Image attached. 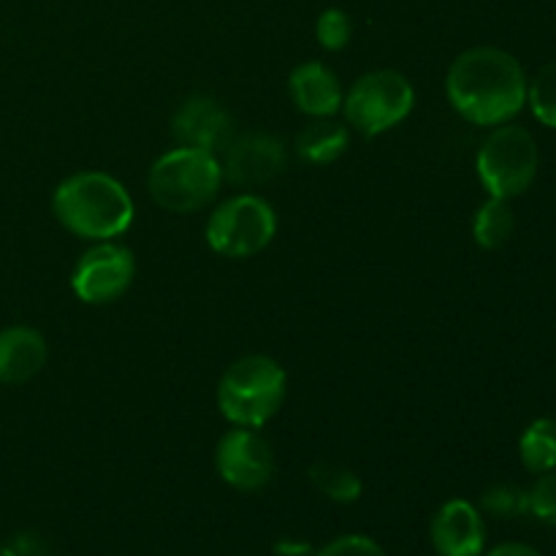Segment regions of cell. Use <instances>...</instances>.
<instances>
[{"label":"cell","instance_id":"obj_17","mask_svg":"<svg viewBox=\"0 0 556 556\" xmlns=\"http://www.w3.org/2000/svg\"><path fill=\"white\" fill-rule=\"evenodd\" d=\"M307 478L315 492H320L331 503L351 505L364 494V481L358 478V472L345 465H337V462H315L309 465Z\"/></svg>","mask_w":556,"mask_h":556},{"label":"cell","instance_id":"obj_16","mask_svg":"<svg viewBox=\"0 0 556 556\" xmlns=\"http://www.w3.org/2000/svg\"><path fill=\"white\" fill-rule=\"evenodd\" d=\"M516 228V215L514 206L508 199H494L489 195V201H483L478 206L476 217H472V239L478 242V248L483 250H500L510 237H514Z\"/></svg>","mask_w":556,"mask_h":556},{"label":"cell","instance_id":"obj_19","mask_svg":"<svg viewBox=\"0 0 556 556\" xmlns=\"http://www.w3.org/2000/svg\"><path fill=\"white\" fill-rule=\"evenodd\" d=\"M527 103H530L538 123L556 130V60L543 65L535 79L527 85Z\"/></svg>","mask_w":556,"mask_h":556},{"label":"cell","instance_id":"obj_1","mask_svg":"<svg viewBox=\"0 0 556 556\" xmlns=\"http://www.w3.org/2000/svg\"><path fill=\"white\" fill-rule=\"evenodd\" d=\"M527 74L519 60L500 47L465 49L445 76L448 103L472 125H505L525 109Z\"/></svg>","mask_w":556,"mask_h":556},{"label":"cell","instance_id":"obj_3","mask_svg":"<svg viewBox=\"0 0 556 556\" xmlns=\"http://www.w3.org/2000/svg\"><path fill=\"white\" fill-rule=\"evenodd\" d=\"M286 394V369L264 353L237 358L217 380V407L231 427H266L280 413Z\"/></svg>","mask_w":556,"mask_h":556},{"label":"cell","instance_id":"obj_24","mask_svg":"<svg viewBox=\"0 0 556 556\" xmlns=\"http://www.w3.org/2000/svg\"><path fill=\"white\" fill-rule=\"evenodd\" d=\"M0 556H52V548L38 532H20L0 546Z\"/></svg>","mask_w":556,"mask_h":556},{"label":"cell","instance_id":"obj_10","mask_svg":"<svg viewBox=\"0 0 556 556\" xmlns=\"http://www.w3.org/2000/svg\"><path fill=\"white\" fill-rule=\"evenodd\" d=\"M286 144L271 134H244L237 139H228L220 155L223 179L239 185V188L271 182L277 174L286 172Z\"/></svg>","mask_w":556,"mask_h":556},{"label":"cell","instance_id":"obj_22","mask_svg":"<svg viewBox=\"0 0 556 556\" xmlns=\"http://www.w3.org/2000/svg\"><path fill=\"white\" fill-rule=\"evenodd\" d=\"M530 514L543 525L556 527V470L541 472L530 489Z\"/></svg>","mask_w":556,"mask_h":556},{"label":"cell","instance_id":"obj_4","mask_svg":"<svg viewBox=\"0 0 556 556\" xmlns=\"http://www.w3.org/2000/svg\"><path fill=\"white\" fill-rule=\"evenodd\" d=\"M220 157L215 152L177 147L157 157L147 174V190L161 210L174 215L201 212L220 193Z\"/></svg>","mask_w":556,"mask_h":556},{"label":"cell","instance_id":"obj_12","mask_svg":"<svg viewBox=\"0 0 556 556\" xmlns=\"http://www.w3.org/2000/svg\"><path fill=\"white\" fill-rule=\"evenodd\" d=\"M228 130H231V117L210 96H190L174 112L172 119V134L177 144L204 152H215L226 147Z\"/></svg>","mask_w":556,"mask_h":556},{"label":"cell","instance_id":"obj_23","mask_svg":"<svg viewBox=\"0 0 556 556\" xmlns=\"http://www.w3.org/2000/svg\"><path fill=\"white\" fill-rule=\"evenodd\" d=\"M315 556H386V552L369 535H342L326 543Z\"/></svg>","mask_w":556,"mask_h":556},{"label":"cell","instance_id":"obj_26","mask_svg":"<svg viewBox=\"0 0 556 556\" xmlns=\"http://www.w3.org/2000/svg\"><path fill=\"white\" fill-rule=\"evenodd\" d=\"M277 556H309L313 554V546L309 543H299V541H280L275 546Z\"/></svg>","mask_w":556,"mask_h":556},{"label":"cell","instance_id":"obj_9","mask_svg":"<svg viewBox=\"0 0 556 556\" xmlns=\"http://www.w3.org/2000/svg\"><path fill=\"white\" fill-rule=\"evenodd\" d=\"M275 451L269 440L250 427H231L215 448V470L237 492H261L275 478Z\"/></svg>","mask_w":556,"mask_h":556},{"label":"cell","instance_id":"obj_11","mask_svg":"<svg viewBox=\"0 0 556 556\" xmlns=\"http://www.w3.org/2000/svg\"><path fill=\"white\" fill-rule=\"evenodd\" d=\"M429 541L438 556H483L486 525L481 510L467 500H448L432 516Z\"/></svg>","mask_w":556,"mask_h":556},{"label":"cell","instance_id":"obj_7","mask_svg":"<svg viewBox=\"0 0 556 556\" xmlns=\"http://www.w3.org/2000/svg\"><path fill=\"white\" fill-rule=\"evenodd\" d=\"M277 233V212L255 193H239L215 206L206 220V244L223 258H250L271 244Z\"/></svg>","mask_w":556,"mask_h":556},{"label":"cell","instance_id":"obj_13","mask_svg":"<svg viewBox=\"0 0 556 556\" xmlns=\"http://www.w3.org/2000/svg\"><path fill=\"white\" fill-rule=\"evenodd\" d=\"M288 92L293 106L307 117H334L345 98L337 74L320 60L299 63L288 76Z\"/></svg>","mask_w":556,"mask_h":556},{"label":"cell","instance_id":"obj_21","mask_svg":"<svg viewBox=\"0 0 556 556\" xmlns=\"http://www.w3.org/2000/svg\"><path fill=\"white\" fill-rule=\"evenodd\" d=\"M315 36H318V43L329 52H340L351 43L353 36V22L351 16L342 9H326L324 14L315 22Z\"/></svg>","mask_w":556,"mask_h":556},{"label":"cell","instance_id":"obj_25","mask_svg":"<svg viewBox=\"0 0 556 556\" xmlns=\"http://www.w3.org/2000/svg\"><path fill=\"white\" fill-rule=\"evenodd\" d=\"M483 556H543L538 548L527 546V543H500L492 552H483Z\"/></svg>","mask_w":556,"mask_h":556},{"label":"cell","instance_id":"obj_5","mask_svg":"<svg viewBox=\"0 0 556 556\" xmlns=\"http://www.w3.org/2000/svg\"><path fill=\"white\" fill-rule=\"evenodd\" d=\"M541 152L535 136L521 125H494L476 155L478 179L494 199H516L535 182Z\"/></svg>","mask_w":556,"mask_h":556},{"label":"cell","instance_id":"obj_8","mask_svg":"<svg viewBox=\"0 0 556 556\" xmlns=\"http://www.w3.org/2000/svg\"><path fill=\"white\" fill-rule=\"evenodd\" d=\"M136 277L134 250L114 242H96L81 253L71 271V291L85 304H112L125 296Z\"/></svg>","mask_w":556,"mask_h":556},{"label":"cell","instance_id":"obj_14","mask_svg":"<svg viewBox=\"0 0 556 556\" xmlns=\"http://www.w3.org/2000/svg\"><path fill=\"white\" fill-rule=\"evenodd\" d=\"M47 340L30 326H9L0 331V383L22 386L47 364Z\"/></svg>","mask_w":556,"mask_h":556},{"label":"cell","instance_id":"obj_2","mask_svg":"<svg viewBox=\"0 0 556 556\" xmlns=\"http://www.w3.org/2000/svg\"><path fill=\"white\" fill-rule=\"evenodd\" d=\"M52 212L74 237L109 242L128 231L136 206L125 185L112 174L76 172L54 188Z\"/></svg>","mask_w":556,"mask_h":556},{"label":"cell","instance_id":"obj_15","mask_svg":"<svg viewBox=\"0 0 556 556\" xmlns=\"http://www.w3.org/2000/svg\"><path fill=\"white\" fill-rule=\"evenodd\" d=\"M351 144V134L342 123L331 117H313L296 136V152L304 163L313 166H326L337 157L345 155Z\"/></svg>","mask_w":556,"mask_h":556},{"label":"cell","instance_id":"obj_20","mask_svg":"<svg viewBox=\"0 0 556 556\" xmlns=\"http://www.w3.org/2000/svg\"><path fill=\"white\" fill-rule=\"evenodd\" d=\"M481 508L494 519H516V516L530 514V494L510 483H500V486L486 489L481 497Z\"/></svg>","mask_w":556,"mask_h":556},{"label":"cell","instance_id":"obj_18","mask_svg":"<svg viewBox=\"0 0 556 556\" xmlns=\"http://www.w3.org/2000/svg\"><path fill=\"white\" fill-rule=\"evenodd\" d=\"M521 465L530 472L556 470V418H535L519 438Z\"/></svg>","mask_w":556,"mask_h":556},{"label":"cell","instance_id":"obj_6","mask_svg":"<svg viewBox=\"0 0 556 556\" xmlns=\"http://www.w3.org/2000/svg\"><path fill=\"white\" fill-rule=\"evenodd\" d=\"M416 106V90L410 79L394 68L367 71L351 85L342 98L345 123L362 136H380L396 128Z\"/></svg>","mask_w":556,"mask_h":556}]
</instances>
